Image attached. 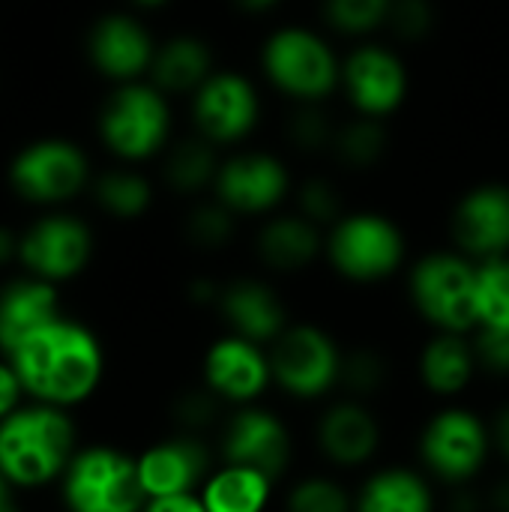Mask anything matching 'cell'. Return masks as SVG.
<instances>
[{
    "instance_id": "17",
    "label": "cell",
    "mask_w": 509,
    "mask_h": 512,
    "mask_svg": "<svg viewBox=\"0 0 509 512\" xmlns=\"http://www.w3.org/2000/svg\"><path fill=\"white\" fill-rule=\"evenodd\" d=\"M210 474H213L210 453L192 435L162 441L138 456V477L147 492V501L168 498V495H189L198 486H204Z\"/></svg>"
},
{
    "instance_id": "39",
    "label": "cell",
    "mask_w": 509,
    "mask_h": 512,
    "mask_svg": "<svg viewBox=\"0 0 509 512\" xmlns=\"http://www.w3.org/2000/svg\"><path fill=\"white\" fill-rule=\"evenodd\" d=\"M471 342L480 369L489 375H509V327H477Z\"/></svg>"
},
{
    "instance_id": "7",
    "label": "cell",
    "mask_w": 509,
    "mask_h": 512,
    "mask_svg": "<svg viewBox=\"0 0 509 512\" xmlns=\"http://www.w3.org/2000/svg\"><path fill=\"white\" fill-rule=\"evenodd\" d=\"M345 354L333 336L315 324H288V330L270 345L273 384L294 399H321L342 381Z\"/></svg>"
},
{
    "instance_id": "40",
    "label": "cell",
    "mask_w": 509,
    "mask_h": 512,
    "mask_svg": "<svg viewBox=\"0 0 509 512\" xmlns=\"http://www.w3.org/2000/svg\"><path fill=\"white\" fill-rule=\"evenodd\" d=\"M219 405L222 399L204 384V390H192V393H183L174 405V417L183 429H204L216 420L219 414Z\"/></svg>"
},
{
    "instance_id": "44",
    "label": "cell",
    "mask_w": 509,
    "mask_h": 512,
    "mask_svg": "<svg viewBox=\"0 0 509 512\" xmlns=\"http://www.w3.org/2000/svg\"><path fill=\"white\" fill-rule=\"evenodd\" d=\"M489 510L492 512H509V480L498 483L489 495Z\"/></svg>"
},
{
    "instance_id": "9",
    "label": "cell",
    "mask_w": 509,
    "mask_h": 512,
    "mask_svg": "<svg viewBox=\"0 0 509 512\" xmlns=\"http://www.w3.org/2000/svg\"><path fill=\"white\" fill-rule=\"evenodd\" d=\"M171 132V111L159 87L126 84L102 114V138L123 159L153 156Z\"/></svg>"
},
{
    "instance_id": "4",
    "label": "cell",
    "mask_w": 509,
    "mask_h": 512,
    "mask_svg": "<svg viewBox=\"0 0 509 512\" xmlns=\"http://www.w3.org/2000/svg\"><path fill=\"white\" fill-rule=\"evenodd\" d=\"M411 300L438 333H474L477 261L462 252H429L411 270Z\"/></svg>"
},
{
    "instance_id": "32",
    "label": "cell",
    "mask_w": 509,
    "mask_h": 512,
    "mask_svg": "<svg viewBox=\"0 0 509 512\" xmlns=\"http://www.w3.org/2000/svg\"><path fill=\"white\" fill-rule=\"evenodd\" d=\"M96 198L108 213H114L120 219H132L147 210L150 183L135 171H108L96 183Z\"/></svg>"
},
{
    "instance_id": "45",
    "label": "cell",
    "mask_w": 509,
    "mask_h": 512,
    "mask_svg": "<svg viewBox=\"0 0 509 512\" xmlns=\"http://www.w3.org/2000/svg\"><path fill=\"white\" fill-rule=\"evenodd\" d=\"M279 0H234V6L237 9H243V12H270L273 6H276Z\"/></svg>"
},
{
    "instance_id": "46",
    "label": "cell",
    "mask_w": 509,
    "mask_h": 512,
    "mask_svg": "<svg viewBox=\"0 0 509 512\" xmlns=\"http://www.w3.org/2000/svg\"><path fill=\"white\" fill-rule=\"evenodd\" d=\"M12 252H15V237L6 228H0V264H6L12 258Z\"/></svg>"
},
{
    "instance_id": "14",
    "label": "cell",
    "mask_w": 509,
    "mask_h": 512,
    "mask_svg": "<svg viewBox=\"0 0 509 512\" xmlns=\"http://www.w3.org/2000/svg\"><path fill=\"white\" fill-rule=\"evenodd\" d=\"M291 432L267 408L243 405L222 432L225 465L255 468L267 477H282L291 462Z\"/></svg>"
},
{
    "instance_id": "11",
    "label": "cell",
    "mask_w": 509,
    "mask_h": 512,
    "mask_svg": "<svg viewBox=\"0 0 509 512\" xmlns=\"http://www.w3.org/2000/svg\"><path fill=\"white\" fill-rule=\"evenodd\" d=\"M351 108L363 117H390L408 96V69L402 57L378 42L357 45L342 60V84Z\"/></svg>"
},
{
    "instance_id": "22",
    "label": "cell",
    "mask_w": 509,
    "mask_h": 512,
    "mask_svg": "<svg viewBox=\"0 0 509 512\" xmlns=\"http://www.w3.org/2000/svg\"><path fill=\"white\" fill-rule=\"evenodd\" d=\"M327 234L303 213H276L258 231V255L270 270H306L324 252Z\"/></svg>"
},
{
    "instance_id": "3",
    "label": "cell",
    "mask_w": 509,
    "mask_h": 512,
    "mask_svg": "<svg viewBox=\"0 0 509 512\" xmlns=\"http://www.w3.org/2000/svg\"><path fill=\"white\" fill-rule=\"evenodd\" d=\"M261 69L267 81L294 102H324L342 84V60L333 45L309 27H279L264 39Z\"/></svg>"
},
{
    "instance_id": "38",
    "label": "cell",
    "mask_w": 509,
    "mask_h": 512,
    "mask_svg": "<svg viewBox=\"0 0 509 512\" xmlns=\"http://www.w3.org/2000/svg\"><path fill=\"white\" fill-rule=\"evenodd\" d=\"M387 24H390V30L399 39L417 42V39L432 33V27H435V6H432V0H393Z\"/></svg>"
},
{
    "instance_id": "28",
    "label": "cell",
    "mask_w": 509,
    "mask_h": 512,
    "mask_svg": "<svg viewBox=\"0 0 509 512\" xmlns=\"http://www.w3.org/2000/svg\"><path fill=\"white\" fill-rule=\"evenodd\" d=\"M219 153H216V144L207 141L204 135H195V138H186L180 141L171 153H168V162H165V177L168 183L177 189V192H201L207 186L216 183V174H219Z\"/></svg>"
},
{
    "instance_id": "10",
    "label": "cell",
    "mask_w": 509,
    "mask_h": 512,
    "mask_svg": "<svg viewBox=\"0 0 509 512\" xmlns=\"http://www.w3.org/2000/svg\"><path fill=\"white\" fill-rule=\"evenodd\" d=\"M192 117L198 135H204L216 147L240 144L258 126L261 96L246 75L234 69H219L195 90Z\"/></svg>"
},
{
    "instance_id": "15",
    "label": "cell",
    "mask_w": 509,
    "mask_h": 512,
    "mask_svg": "<svg viewBox=\"0 0 509 512\" xmlns=\"http://www.w3.org/2000/svg\"><path fill=\"white\" fill-rule=\"evenodd\" d=\"M453 240L471 261L509 255V186L480 183L453 210Z\"/></svg>"
},
{
    "instance_id": "19",
    "label": "cell",
    "mask_w": 509,
    "mask_h": 512,
    "mask_svg": "<svg viewBox=\"0 0 509 512\" xmlns=\"http://www.w3.org/2000/svg\"><path fill=\"white\" fill-rule=\"evenodd\" d=\"M21 261L45 279L75 276L90 255V231L66 216L39 222L18 246Z\"/></svg>"
},
{
    "instance_id": "13",
    "label": "cell",
    "mask_w": 509,
    "mask_h": 512,
    "mask_svg": "<svg viewBox=\"0 0 509 512\" xmlns=\"http://www.w3.org/2000/svg\"><path fill=\"white\" fill-rule=\"evenodd\" d=\"M204 384L231 405H255L273 384L270 351L243 336H222L204 357Z\"/></svg>"
},
{
    "instance_id": "5",
    "label": "cell",
    "mask_w": 509,
    "mask_h": 512,
    "mask_svg": "<svg viewBox=\"0 0 509 512\" xmlns=\"http://www.w3.org/2000/svg\"><path fill=\"white\" fill-rule=\"evenodd\" d=\"M405 252V234L384 213H345L327 228L324 255L348 282L372 285L390 279L405 264Z\"/></svg>"
},
{
    "instance_id": "24",
    "label": "cell",
    "mask_w": 509,
    "mask_h": 512,
    "mask_svg": "<svg viewBox=\"0 0 509 512\" xmlns=\"http://www.w3.org/2000/svg\"><path fill=\"white\" fill-rule=\"evenodd\" d=\"M477 369L480 366L468 333H438L435 339L426 342L420 354V378L426 390L435 396L462 393Z\"/></svg>"
},
{
    "instance_id": "18",
    "label": "cell",
    "mask_w": 509,
    "mask_h": 512,
    "mask_svg": "<svg viewBox=\"0 0 509 512\" xmlns=\"http://www.w3.org/2000/svg\"><path fill=\"white\" fill-rule=\"evenodd\" d=\"M219 312L234 336L273 345L288 330V312L279 294L261 279H237L222 288Z\"/></svg>"
},
{
    "instance_id": "43",
    "label": "cell",
    "mask_w": 509,
    "mask_h": 512,
    "mask_svg": "<svg viewBox=\"0 0 509 512\" xmlns=\"http://www.w3.org/2000/svg\"><path fill=\"white\" fill-rule=\"evenodd\" d=\"M492 441H495V447L501 450V456L509 462V405L501 411V414H498V420H495Z\"/></svg>"
},
{
    "instance_id": "6",
    "label": "cell",
    "mask_w": 509,
    "mask_h": 512,
    "mask_svg": "<svg viewBox=\"0 0 509 512\" xmlns=\"http://www.w3.org/2000/svg\"><path fill=\"white\" fill-rule=\"evenodd\" d=\"M63 474L69 512H144L147 507L138 459L114 447H90L72 456Z\"/></svg>"
},
{
    "instance_id": "27",
    "label": "cell",
    "mask_w": 509,
    "mask_h": 512,
    "mask_svg": "<svg viewBox=\"0 0 509 512\" xmlns=\"http://www.w3.org/2000/svg\"><path fill=\"white\" fill-rule=\"evenodd\" d=\"M270 495L273 477L243 465H222L201 486L207 512H264Z\"/></svg>"
},
{
    "instance_id": "1",
    "label": "cell",
    "mask_w": 509,
    "mask_h": 512,
    "mask_svg": "<svg viewBox=\"0 0 509 512\" xmlns=\"http://www.w3.org/2000/svg\"><path fill=\"white\" fill-rule=\"evenodd\" d=\"M9 363L24 393L54 408L84 402L102 378V348L96 336L63 318L27 336L9 354Z\"/></svg>"
},
{
    "instance_id": "36",
    "label": "cell",
    "mask_w": 509,
    "mask_h": 512,
    "mask_svg": "<svg viewBox=\"0 0 509 512\" xmlns=\"http://www.w3.org/2000/svg\"><path fill=\"white\" fill-rule=\"evenodd\" d=\"M387 381V363L381 354L369 351V348H360L354 354H345L342 360V387L348 393H354L357 399L363 396H372L384 387Z\"/></svg>"
},
{
    "instance_id": "29",
    "label": "cell",
    "mask_w": 509,
    "mask_h": 512,
    "mask_svg": "<svg viewBox=\"0 0 509 512\" xmlns=\"http://www.w3.org/2000/svg\"><path fill=\"white\" fill-rule=\"evenodd\" d=\"M387 144H390V135H387L384 120L357 114L354 120L336 126V138L330 150L348 168H372L387 153Z\"/></svg>"
},
{
    "instance_id": "25",
    "label": "cell",
    "mask_w": 509,
    "mask_h": 512,
    "mask_svg": "<svg viewBox=\"0 0 509 512\" xmlns=\"http://www.w3.org/2000/svg\"><path fill=\"white\" fill-rule=\"evenodd\" d=\"M354 512H435V495L417 471L384 468L360 486Z\"/></svg>"
},
{
    "instance_id": "42",
    "label": "cell",
    "mask_w": 509,
    "mask_h": 512,
    "mask_svg": "<svg viewBox=\"0 0 509 512\" xmlns=\"http://www.w3.org/2000/svg\"><path fill=\"white\" fill-rule=\"evenodd\" d=\"M144 512H207L201 495H168V498H150Z\"/></svg>"
},
{
    "instance_id": "47",
    "label": "cell",
    "mask_w": 509,
    "mask_h": 512,
    "mask_svg": "<svg viewBox=\"0 0 509 512\" xmlns=\"http://www.w3.org/2000/svg\"><path fill=\"white\" fill-rule=\"evenodd\" d=\"M6 483H9V480L0 474V504H6V501H9V495H6Z\"/></svg>"
},
{
    "instance_id": "35",
    "label": "cell",
    "mask_w": 509,
    "mask_h": 512,
    "mask_svg": "<svg viewBox=\"0 0 509 512\" xmlns=\"http://www.w3.org/2000/svg\"><path fill=\"white\" fill-rule=\"evenodd\" d=\"M333 138H336V126L330 123V117L321 111L318 102L300 105L297 114L288 120V141L300 153H321L333 147Z\"/></svg>"
},
{
    "instance_id": "23",
    "label": "cell",
    "mask_w": 509,
    "mask_h": 512,
    "mask_svg": "<svg viewBox=\"0 0 509 512\" xmlns=\"http://www.w3.org/2000/svg\"><path fill=\"white\" fill-rule=\"evenodd\" d=\"M57 294L45 282H15L0 291V348L12 354L27 336L57 321Z\"/></svg>"
},
{
    "instance_id": "20",
    "label": "cell",
    "mask_w": 509,
    "mask_h": 512,
    "mask_svg": "<svg viewBox=\"0 0 509 512\" xmlns=\"http://www.w3.org/2000/svg\"><path fill=\"white\" fill-rule=\"evenodd\" d=\"M378 444H381L378 420L357 399L336 402L318 420V447L327 456V462L339 468L366 465L375 456Z\"/></svg>"
},
{
    "instance_id": "48",
    "label": "cell",
    "mask_w": 509,
    "mask_h": 512,
    "mask_svg": "<svg viewBox=\"0 0 509 512\" xmlns=\"http://www.w3.org/2000/svg\"><path fill=\"white\" fill-rule=\"evenodd\" d=\"M138 6H147V9H153V6H162V3H168V0H135Z\"/></svg>"
},
{
    "instance_id": "34",
    "label": "cell",
    "mask_w": 509,
    "mask_h": 512,
    "mask_svg": "<svg viewBox=\"0 0 509 512\" xmlns=\"http://www.w3.org/2000/svg\"><path fill=\"white\" fill-rule=\"evenodd\" d=\"M237 228V213H231L222 201L198 204L186 219V234L201 249H222Z\"/></svg>"
},
{
    "instance_id": "37",
    "label": "cell",
    "mask_w": 509,
    "mask_h": 512,
    "mask_svg": "<svg viewBox=\"0 0 509 512\" xmlns=\"http://www.w3.org/2000/svg\"><path fill=\"white\" fill-rule=\"evenodd\" d=\"M297 213H303L306 219H312L321 228H330V225H336L345 216L342 213V195L324 177L306 180L300 186V192H297Z\"/></svg>"
},
{
    "instance_id": "21",
    "label": "cell",
    "mask_w": 509,
    "mask_h": 512,
    "mask_svg": "<svg viewBox=\"0 0 509 512\" xmlns=\"http://www.w3.org/2000/svg\"><path fill=\"white\" fill-rule=\"evenodd\" d=\"M90 57L105 75L117 81H132L153 66L156 48L150 33L135 18L108 15L90 33Z\"/></svg>"
},
{
    "instance_id": "26",
    "label": "cell",
    "mask_w": 509,
    "mask_h": 512,
    "mask_svg": "<svg viewBox=\"0 0 509 512\" xmlns=\"http://www.w3.org/2000/svg\"><path fill=\"white\" fill-rule=\"evenodd\" d=\"M150 72L162 93H195L216 72L213 51L198 36H174L156 51Z\"/></svg>"
},
{
    "instance_id": "33",
    "label": "cell",
    "mask_w": 509,
    "mask_h": 512,
    "mask_svg": "<svg viewBox=\"0 0 509 512\" xmlns=\"http://www.w3.org/2000/svg\"><path fill=\"white\" fill-rule=\"evenodd\" d=\"M288 512H354V498L330 477H306L288 492Z\"/></svg>"
},
{
    "instance_id": "12",
    "label": "cell",
    "mask_w": 509,
    "mask_h": 512,
    "mask_svg": "<svg viewBox=\"0 0 509 512\" xmlns=\"http://www.w3.org/2000/svg\"><path fill=\"white\" fill-rule=\"evenodd\" d=\"M216 201L237 216L273 213L291 192V174L285 162L264 150H243L219 165L213 183Z\"/></svg>"
},
{
    "instance_id": "41",
    "label": "cell",
    "mask_w": 509,
    "mask_h": 512,
    "mask_svg": "<svg viewBox=\"0 0 509 512\" xmlns=\"http://www.w3.org/2000/svg\"><path fill=\"white\" fill-rule=\"evenodd\" d=\"M21 393H24V387H21V381H18V375H15V369H12V363H9V366L0 363V420L9 417V414L18 408Z\"/></svg>"
},
{
    "instance_id": "8",
    "label": "cell",
    "mask_w": 509,
    "mask_h": 512,
    "mask_svg": "<svg viewBox=\"0 0 509 512\" xmlns=\"http://www.w3.org/2000/svg\"><path fill=\"white\" fill-rule=\"evenodd\" d=\"M492 447V429L468 408L438 411L420 435L423 465L450 486L471 483L483 471Z\"/></svg>"
},
{
    "instance_id": "49",
    "label": "cell",
    "mask_w": 509,
    "mask_h": 512,
    "mask_svg": "<svg viewBox=\"0 0 509 512\" xmlns=\"http://www.w3.org/2000/svg\"><path fill=\"white\" fill-rule=\"evenodd\" d=\"M0 512H18V510H15V504H12V501H6V504H0Z\"/></svg>"
},
{
    "instance_id": "16",
    "label": "cell",
    "mask_w": 509,
    "mask_h": 512,
    "mask_svg": "<svg viewBox=\"0 0 509 512\" xmlns=\"http://www.w3.org/2000/svg\"><path fill=\"white\" fill-rule=\"evenodd\" d=\"M87 162L78 147L66 141H42L24 150L12 165V180L21 195L33 201H60L81 189Z\"/></svg>"
},
{
    "instance_id": "30",
    "label": "cell",
    "mask_w": 509,
    "mask_h": 512,
    "mask_svg": "<svg viewBox=\"0 0 509 512\" xmlns=\"http://www.w3.org/2000/svg\"><path fill=\"white\" fill-rule=\"evenodd\" d=\"M477 327H509V255L477 264Z\"/></svg>"
},
{
    "instance_id": "2",
    "label": "cell",
    "mask_w": 509,
    "mask_h": 512,
    "mask_svg": "<svg viewBox=\"0 0 509 512\" xmlns=\"http://www.w3.org/2000/svg\"><path fill=\"white\" fill-rule=\"evenodd\" d=\"M75 429L54 405L15 408L0 420V474L15 486H42L72 462Z\"/></svg>"
},
{
    "instance_id": "31",
    "label": "cell",
    "mask_w": 509,
    "mask_h": 512,
    "mask_svg": "<svg viewBox=\"0 0 509 512\" xmlns=\"http://www.w3.org/2000/svg\"><path fill=\"white\" fill-rule=\"evenodd\" d=\"M393 0H324V21L342 36H369L390 21Z\"/></svg>"
}]
</instances>
